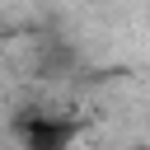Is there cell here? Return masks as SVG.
Returning <instances> with one entry per match:
<instances>
[{
    "instance_id": "1",
    "label": "cell",
    "mask_w": 150,
    "mask_h": 150,
    "mask_svg": "<svg viewBox=\"0 0 150 150\" xmlns=\"http://www.w3.org/2000/svg\"><path fill=\"white\" fill-rule=\"evenodd\" d=\"M19 141H23V150H70L75 122L52 117V112H23L19 117Z\"/></svg>"
}]
</instances>
